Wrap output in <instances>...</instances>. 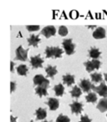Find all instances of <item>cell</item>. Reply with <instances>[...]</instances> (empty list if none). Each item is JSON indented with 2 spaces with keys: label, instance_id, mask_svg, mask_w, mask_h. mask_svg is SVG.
Returning a JSON list of instances; mask_svg holds the SVG:
<instances>
[{
  "label": "cell",
  "instance_id": "1",
  "mask_svg": "<svg viewBox=\"0 0 107 122\" xmlns=\"http://www.w3.org/2000/svg\"><path fill=\"white\" fill-rule=\"evenodd\" d=\"M45 55L47 59L49 58H55V59H58V58H61L62 54H63V49H61L59 47H46L45 49Z\"/></svg>",
  "mask_w": 107,
  "mask_h": 122
},
{
  "label": "cell",
  "instance_id": "2",
  "mask_svg": "<svg viewBox=\"0 0 107 122\" xmlns=\"http://www.w3.org/2000/svg\"><path fill=\"white\" fill-rule=\"evenodd\" d=\"M62 45H63L65 53H66L68 55H71V54H73L74 53H75V44H73L71 39H64L63 42H62Z\"/></svg>",
  "mask_w": 107,
  "mask_h": 122
},
{
  "label": "cell",
  "instance_id": "3",
  "mask_svg": "<svg viewBox=\"0 0 107 122\" xmlns=\"http://www.w3.org/2000/svg\"><path fill=\"white\" fill-rule=\"evenodd\" d=\"M28 52H29V49H24L22 45H19L15 51V59L16 60L26 61L28 59Z\"/></svg>",
  "mask_w": 107,
  "mask_h": 122
},
{
  "label": "cell",
  "instance_id": "4",
  "mask_svg": "<svg viewBox=\"0 0 107 122\" xmlns=\"http://www.w3.org/2000/svg\"><path fill=\"white\" fill-rule=\"evenodd\" d=\"M84 65L85 66V69H86L87 71L90 73V72H92L94 70H98V69H100V65H101V63H100V61L98 60V59H93V60L85 62Z\"/></svg>",
  "mask_w": 107,
  "mask_h": 122
},
{
  "label": "cell",
  "instance_id": "5",
  "mask_svg": "<svg viewBox=\"0 0 107 122\" xmlns=\"http://www.w3.org/2000/svg\"><path fill=\"white\" fill-rule=\"evenodd\" d=\"M91 90L95 91L103 98H107V85L105 84V82H101V84L99 86H95V85H92Z\"/></svg>",
  "mask_w": 107,
  "mask_h": 122
},
{
  "label": "cell",
  "instance_id": "6",
  "mask_svg": "<svg viewBox=\"0 0 107 122\" xmlns=\"http://www.w3.org/2000/svg\"><path fill=\"white\" fill-rule=\"evenodd\" d=\"M30 65H32L33 69H38V68H42L43 64H44V59L40 57L39 54L36 56H32L30 58Z\"/></svg>",
  "mask_w": 107,
  "mask_h": 122
},
{
  "label": "cell",
  "instance_id": "7",
  "mask_svg": "<svg viewBox=\"0 0 107 122\" xmlns=\"http://www.w3.org/2000/svg\"><path fill=\"white\" fill-rule=\"evenodd\" d=\"M55 34H56V29L52 25L46 26L41 30V34H43L47 39L50 38L51 36H55Z\"/></svg>",
  "mask_w": 107,
  "mask_h": 122
},
{
  "label": "cell",
  "instance_id": "8",
  "mask_svg": "<svg viewBox=\"0 0 107 122\" xmlns=\"http://www.w3.org/2000/svg\"><path fill=\"white\" fill-rule=\"evenodd\" d=\"M34 85H37V86H39V85H49V81L47 80L46 78H44L43 75H37L34 77Z\"/></svg>",
  "mask_w": 107,
  "mask_h": 122
},
{
  "label": "cell",
  "instance_id": "9",
  "mask_svg": "<svg viewBox=\"0 0 107 122\" xmlns=\"http://www.w3.org/2000/svg\"><path fill=\"white\" fill-rule=\"evenodd\" d=\"M70 107L71 108L72 113L76 114V115L81 113L82 110H83V104L80 103V102H78V101H75L72 104H70Z\"/></svg>",
  "mask_w": 107,
  "mask_h": 122
},
{
  "label": "cell",
  "instance_id": "10",
  "mask_svg": "<svg viewBox=\"0 0 107 122\" xmlns=\"http://www.w3.org/2000/svg\"><path fill=\"white\" fill-rule=\"evenodd\" d=\"M91 86L92 84L90 83V81L87 79H83L80 82V90H82L83 92H90V90H91Z\"/></svg>",
  "mask_w": 107,
  "mask_h": 122
},
{
  "label": "cell",
  "instance_id": "11",
  "mask_svg": "<svg viewBox=\"0 0 107 122\" xmlns=\"http://www.w3.org/2000/svg\"><path fill=\"white\" fill-rule=\"evenodd\" d=\"M46 104L49 105L50 110H56L59 108V105H60L59 100L55 98H49L48 101L46 102Z\"/></svg>",
  "mask_w": 107,
  "mask_h": 122
},
{
  "label": "cell",
  "instance_id": "12",
  "mask_svg": "<svg viewBox=\"0 0 107 122\" xmlns=\"http://www.w3.org/2000/svg\"><path fill=\"white\" fill-rule=\"evenodd\" d=\"M41 41L39 35H34V34H31L30 37L28 39V43H29V46H34V47H38V44Z\"/></svg>",
  "mask_w": 107,
  "mask_h": 122
},
{
  "label": "cell",
  "instance_id": "13",
  "mask_svg": "<svg viewBox=\"0 0 107 122\" xmlns=\"http://www.w3.org/2000/svg\"><path fill=\"white\" fill-rule=\"evenodd\" d=\"M93 37L95 39H104L105 37V29L104 28L99 27L94 31L93 33Z\"/></svg>",
  "mask_w": 107,
  "mask_h": 122
},
{
  "label": "cell",
  "instance_id": "14",
  "mask_svg": "<svg viewBox=\"0 0 107 122\" xmlns=\"http://www.w3.org/2000/svg\"><path fill=\"white\" fill-rule=\"evenodd\" d=\"M63 83L67 85V86H70L75 83V75L67 74L63 75Z\"/></svg>",
  "mask_w": 107,
  "mask_h": 122
},
{
  "label": "cell",
  "instance_id": "15",
  "mask_svg": "<svg viewBox=\"0 0 107 122\" xmlns=\"http://www.w3.org/2000/svg\"><path fill=\"white\" fill-rule=\"evenodd\" d=\"M48 85H39L37 86L35 88V92L39 97H42L44 95H47L48 92H47V89H48Z\"/></svg>",
  "mask_w": 107,
  "mask_h": 122
},
{
  "label": "cell",
  "instance_id": "16",
  "mask_svg": "<svg viewBox=\"0 0 107 122\" xmlns=\"http://www.w3.org/2000/svg\"><path fill=\"white\" fill-rule=\"evenodd\" d=\"M100 54H101V52L97 48L92 47L89 50V56L93 59H97L98 58H100Z\"/></svg>",
  "mask_w": 107,
  "mask_h": 122
},
{
  "label": "cell",
  "instance_id": "17",
  "mask_svg": "<svg viewBox=\"0 0 107 122\" xmlns=\"http://www.w3.org/2000/svg\"><path fill=\"white\" fill-rule=\"evenodd\" d=\"M97 109L100 110V112H105L107 110V98H103L99 101L97 105Z\"/></svg>",
  "mask_w": 107,
  "mask_h": 122
},
{
  "label": "cell",
  "instance_id": "18",
  "mask_svg": "<svg viewBox=\"0 0 107 122\" xmlns=\"http://www.w3.org/2000/svg\"><path fill=\"white\" fill-rule=\"evenodd\" d=\"M35 115H36V119H37L38 120H44V119H45L46 116H47V112H46V110H44V109L39 108L36 110Z\"/></svg>",
  "mask_w": 107,
  "mask_h": 122
},
{
  "label": "cell",
  "instance_id": "19",
  "mask_svg": "<svg viewBox=\"0 0 107 122\" xmlns=\"http://www.w3.org/2000/svg\"><path fill=\"white\" fill-rule=\"evenodd\" d=\"M45 71L47 73V76L49 78H54L55 75L57 74L56 66H52V65H48L47 68L45 69Z\"/></svg>",
  "mask_w": 107,
  "mask_h": 122
},
{
  "label": "cell",
  "instance_id": "20",
  "mask_svg": "<svg viewBox=\"0 0 107 122\" xmlns=\"http://www.w3.org/2000/svg\"><path fill=\"white\" fill-rule=\"evenodd\" d=\"M54 90L55 92V95L57 96H63L64 95V91H65V87L63 86L62 84H58L54 87Z\"/></svg>",
  "mask_w": 107,
  "mask_h": 122
},
{
  "label": "cell",
  "instance_id": "21",
  "mask_svg": "<svg viewBox=\"0 0 107 122\" xmlns=\"http://www.w3.org/2000/svg\"><path fill=\"white\" fill-rule=\"evenodd\" d=\"M28 71V67L25 65H20L17 67V72L19 75H22V76H25L27 75Z\"/></svg>",
  "mask_w": 107,
  "mask_h": 122
},
{
  "label": "cell",
  "instance_id": "22",
  "mask_svg": "<svg viewBox=\"0 0 107 122\" xmlns=\"http://www.w3.org/2000/svg\"><path fill=\"white\" fill-rule=\"evenodd\" d=\"M70 94H71V96L73 98H75V99H78L79 97L82 94V90H80V87L78 86H75L73 88V90L70 91Z\"/></svg>",
  "mask_w": 107,
  "mask_h": 122
},
{
  "label": "cell",
  "instance_id": "23",
  "mask_svg": "<svg viewBox=\"0 0 107 122\" xmlns=\"http://www.w3.org/2000/svg\"><path fill=\"white\" fill-rule=\"evenodd\" d=\"M85 100L89 103H95L97 100V95L94 92H90L88 95L85 96Z\"/></svg>",
  "mask_w": 107,
  "mask_h": 122
},
{
  "label": "cell",
  "instance_id": "24",
  "mask_svg": "<svg viewBox=\"0 0 107 122\" xmlns=\"http://www.w3.org/2000/svg\"><path fill=\"white\" fill-rule=\"evenodd\" d=\"M90 78H91L92 81L95 82V83H99V82H102L103 79H102L101 74L99 73H94L90 75Z\"/></svg>",
  "mask_w": 107,
  "mask_h": 122
},
{
  "label": "cell",
  "instance_id": "25",
  "mask_svg": "<svg viewBox=\"0 0 107 122\" xmlns=\"http://www.w3.org/2000/svg\"><path fill=\"white\" fill-rule=\"evenodd\" d=\"M56 122H70V120L68 116L60 114L58 116V118L56 119Z\"/></svg>",
  "mask_w": 107,
  "mask_h": 122
},
{
  "label": "cell",
  "instance_id": "26",
  "mask_svg": "<svg viewBox=\"0 0 107 122\" xmlns=\"http://www.w3.org/2000/svg\"><path fill=\"white\" fill-rule=\"evenodd\" d=\"M59 34L60 36H66L68 34V29H67L65 26H60V29H59Z\"/></svg>",
  "mask_w": 107,
  "mask_h": 122
},
{
  "label": "cell",
  "instance_id": "27",
  "mask_svg": "<svg viewBox=\"0 0 107 122\" xmlns=\"http://www.w3.org/2000/svg\"><path fill=\"white\" fill-rule=\"evenodd\" d=\"M26 29L29 32H33V31H38L39 29V25H27L26 26Z\"/></svg>",
  "mask_w": 107,
  "mask_h": 122
},
{
  "label": "cell",
  "instance_id": "28",
  "mask_svg": "<svg viewBox=\"0 0 107 122\" xmlns=\"http://www.w3.org/2000/svg\"><path fill=\"white\" fill-rule=\"evenodd\" d=\"M80 122H91V120L87 115H82Z\"/></svg>",
  "mask_w": 107,
  "mask_h": 122
},
{
  "label": "cell",
  "instance_id": "29",
  "mask_svg": "<svg viewBox=\"0 0 107 122\" xmlns=\"http://www.w3.org/2000/svg\"><path fill=\"white\" fill-rule=\"evenodd\" d=\"M10 85H11V87H10V92L11 93H13V92L15 90V89H16V83L15 82H11L10 83Z\"/></svg>",
  "mask_w": 107,
  "mask_h": 122
},
{
  "label": "cell",
  "instance_id": "30",
  "mask_svg": "<svg viewBox=\"0 0 107 122\" xmlns=\"http://www.w3.org/2000/svg\"><path fill=\"white\" fill-rule=\"evenodd\" d=\"M11 68H10V71L11 72H14V63L13 61H11Z\"/></svg>",
  "mask_w": 107,
  "mask_h": 122
},
{
  "label": "cell",
  "instance_id": "31",
  "mask_svg": "<svg viewBox=\"0 0 107 122\" xmlns=\"http://www.w3.org/2000/svg\"><path fill=\"white\" fill-rule=\"evenodd\" d=\"M10 119H11V122H15L16 120H17V117H14L13 115H11Z\"/></svg>",
  "mask_w": 107,
  "mask_h": 122
},
{
  "label": "cell",
  "instance_id": "32",
  "mask_svg": "<svg viewBox=\"0 0 107 122\" xmlns=\"http://www.w3.org/2000/svg\"><path fill=\"white\" fill-rule=\"evenodd\" d=\"M104 75H105V81L107 82V73L104 74Z\"/></svg>",
  "mask_w": 107,
  "mask_h": 122
},
{
  "label": "cell",
  "instance_id": "33",
  "mask_svg": "<svg viewBox=\"0 0 107 122\" xmlns=\"http://www.w3.org/2000/svg\"><path fill=\"white\" fill-rule=\"evenodd\" d=\"M43 122H49V121H47V120H44V121H43Z\"/></svg>",
  "mask_w": 107,
  "mask_h": 122
},
{
  "label": "cell",
  "instance_id": "34",
  "mask_svg": "<svg viewBox=\"0 0 107 122\" xmlns=\"http://www.w3.org/2000/svg\"><path fill=\"white\" fill-rule=\"evenodd\" d=\"M30 122H34V120H31V121Z\"/></svg>",
  "mask_w": 107,
  "mask_h": 122
},
{
  "label": "cell",
  "instance_id": "35",
  "mask_svg": "<svg viewBox=\"0 0 107 122\" xmlns=\"http://www.w3.org/2000/svg\"><path fill=\"white\" fill-rule=\"evenodd\" d=\"M106 116H107V115H106Z\"/></svg>",
  "mask_w": 107,
  "mask_h": 122
}]
</instances>
